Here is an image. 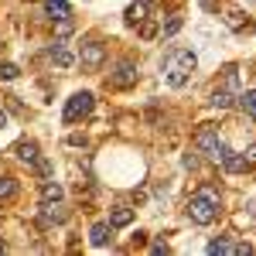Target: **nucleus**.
I'll return each instance as SVG.
<instances>
[{
    "label": "nucleus",
    "mask_w": 256,
    "mask_h": 256,
    "mask_svg": "<svg viewBox=\"0 0 256 256\" xmlns=\"http://www.w3.org/2000/svg\"><path fill=\"white\" fill-rule=\"evenodd\" d=\"M14 154H18V160H24V164H34V160L41 158V154H38V144H34V140H18Z\"/></svg>",
    "instance_id": "obj_10"
},
{
    "label": "nucleus",
    "mask_w": 256,
    "mask_h": 256,
    "mask_svg": "<svg viewBox=\"0 0 256 256\" xmlns=\"http://www.w3.org/2000/svg\"><path fill=\"white\" fill-rule=\"evenodd\" d=\"M110 82H113L116 89H130V86H137V62H134V58H120L116 62V72L110 76Z\"/></svg>",
    "instance_id": "obj_6"
},
{
    "label": "nucleus",
    "mask_w": 256,
    "mask_h": 256,
    "mask_svg": "<svg viewBox=\"0 0 256 256\" xmlns=\"http://www.w3.org/2000/svg\"><path fill=\"white\" fill-rule=\"evenodd\" d=\"M195 68H198V58H195L192 48H171V52L164 55V82H168L171 89L188 86V79H192Z\"/></svg>",
    "instance_id": "obj_1"
},
{
    "label": "nucleus",
    "mask_w": 256,
    "mask_h": 256,
    "mask_svg": "<svg viewBox=\"0 0 256 256\" xmlns=\"http://www.w3.org/2000/svg\"><path fill=\"white\" fill-rule=\"evenodd\" d=\"M110 239H113V226H110V222H96V226L89 229V242H92L96 250H102Z\"/></svg>",
    "instance_id": "obj_8"
},
{
    "label": "nucleus",
    "mask_w": 256,
    "mask_h": 256,
    "mask_svg": "<svg viewBox=\"0 0 256 256\" xmlns=\"http://www.w3.org/2000/svg\"><path fill=\"white\" fill-rule=\"evenodd\" d=\"M246 160H256V144L250 147V150H246Z\"/></svg>",
    "instance_id": "obj_31"
},
{
    "label": "nucleus",
    "mask_w": 256,
    "mask_h": 256,
    "mask_svg": "<svg viewBox=\"0 0 256 256\" xmlns=\"http://www.w3.org/2000/svg\"><path fill=\"white\" fill-rule=\"evenodd\" d=\"M232 92H226V89H216V92H212V106H216V110H229V106H232Z\"/></svg>",
    "instance_id": "obj_18"
},
{
    "label": "nucleus",
    "mask_w": 256,
    "mask_h": 256,
    "mask_svg": "<svg viewBox=\"0 0 256 256\" xmlns=\"http://www.w3.org/2000/svg\"><path fill=\"white\" fill-rule=\"evenodd\" d=\"M34 168H38V174H41V178H48V174H52V164H48V160H41V158L34 160Z\"/></svg>",
    "instance_id": "obj_27"
},
{
    "label": "nucleus",
    "mask_w": 256,
    "mask_h": 256,
    "mask_svg": "<svg viewBox=\"0 0 256 256\" xmlns=\"http://www.w3.org/2000/svg\"><path fill=\"white\" fill-rule=\"evenodd\" d=\"M123 18H126V24H134V28H137L140 20L147 18V0H137V4H130V7L123 10Z\"/></svg>",
    "instance_id": "obj_14"
},
{
    "label": "nucleus",
    "mask_w": 256,
    "mask_h": 256,
    "mask_svg": "<svg viewBox=\"0 0 256 256\" xmlns=\"http://www.w3.org/2000/svg\"><path fill=\"white\" fill-rule=\"evenodd\" d=\"M222 168H226L229 174H242V171L250 168V160H246V154H236V150H229V154L222 158Z\"/></svg>",
    "instance_id": "obj_11"
},
{
    "label": "nucleus",
    "mask_w": 256,
    "mask_h": 256,
    "mask_svg": "<svg viewBox=\"0 0 256 256\" xmlns=\"http://www.w3.org/2000/svg\"><path fill=\"white\" fill-rule=\"evenodd\" d=\"M68 218V208L62 202H41V222L44 226H55V222H65Z\"/></svg>",
    "instance_id": "obj_7"
},
{
    "label": "nucleus",
    "mask_w": 256,
    "mask_h": 256,
    "mask_svg": "<svg viewBox=\"0 0 256 256\" xmlns=\"http://www.w3.org/2000/svg\"><path fill=\"white\" fill-rule=\"evenodd\" d=\"M229 28H232V31H242V28H250V18H246V14H239V10H232V14H229Z\"/></svg>",
    "instance_id": "obj_23"
},
{
    "label": "nucleus",
    "mask_w": 256,
    "mask_h": 256,
    "mask_svg": "<svg viewBox=\"0 0 256 256\" xmlns=\"http://www.w3.org/2000/svg\"><path fill=\"white\" fill-rule=\"evenodd\" d=\"M4 250H7V242H4V239H0V253H4Z\"/></svg>",
    "instance_id": "obj_34"
},
{
    "label": "nucleus",
    "mask_w": 256,
    "mask_h": 256,
    "mask_svg": "<svg viewBox=\"0 0 256 256\" xmlns=\"http://www.w3.org/2000/svg\"><path fill=\"white\" fill-rule=\"evenodd\" d=\"M150 253H158V256H168V253H171V246H168V242H150Z\"/></svg>",
    "instance_id": "obj_26"
},
{
    "label": "nucleus",
    "mask_w": 256,
    "mask_h": 256,
    "mask_svg": "<svg viewBox=\"0 0 256 256\" xmlns=\"http://www.w3.org/2000/svg\"><path fill=\"white\" fill-rule=\"evenodd\" d=\"M250 216L256 218V198H253V202H250Z\"/></svg>",
    "instance_id": "obj_33"
},
{
    "label": "nucleus",
    "mask_w": 256,
    "mask_h": 256,
    "mask_svg": "<svg viewBox=\"0 0 256 256\" xmlns=\"http://www.w3.org/2000/svg\"><path fill=\"white\" fill-rule=\"evenodd\" d=\"M158 34H160V28H158V24H154L150 18L140 20V38H158Z\"/></svg>",
    "instance_id": "obj_22"
},
{
    "label": "nucleus",
    "mask_w": 256,
    "mask_h": 256,
    "mask_svg": "<svg viewBox=\"0 0 256 256\" xmlns=\"http://www.w3.org/2000/svg\"><path fill=\"white\" fill-rule=\"evenodd\" d=\"M134 222V208H126V205H116L113 212H110V226L113 229H126Z\"/></svg>",
    "instance_id": "obj_13"
},
{
    "label": "nucleus",
    "mask_w": 256,
    "mask_h": 256,
    "mask_svg": "<svg viewBox=\"0 0 256 256\" xmlns=\"http://www.w3.org/2000/svg\"><path fill=\"white\" fill-rule=\"evenodd\" d=\"M208 253H232V242L229 239H212L208 242Z\"/></svg>",
    "instance_id": "obj_24"
},
{
    "label": "nucleus",
    "mask_w": 256,
    "mask_h": 256,
    "mask_svg": "<svg viewBox=\"0 0 256 256\" xmlns=\"http://www.w3.org/2000/svg\"><path fill=\"white\" fill-rule=\"evenodd\" d=\"M92 102H96L92 92H76V96L65 102V123H79L82 116H89L92 113Z\"/></svg>",
    "instance_id": "obj_4"
},
{
    "label": "nucleus",
    "mask_w": 256,
    "mask_h": 256,
    "mask_svg": "<svg viewBox=\"0 0 256 256\" xmlns=\"http://www.w3.org/2000/svg\"><path fill=\"white\" fill-rule=\"evenodd\" d=\"M14 192H18V181L14 178H0V202H7V198H14Z\"/></svg>",
    "instance_id": "obj_20"
},
{
    "label": "nucleus",
    "mask_w": 256,
    "mask_h": 256,
    "mask_svg": "<svg viewBox=\"0 0 256 256\" xmlns=\"http://www.w3.org/2000/svg\"><path fill=\"white\" fill-rule=\"evenodd\" d=\"M232 253H236V256H250V253H253V246H250V242H232Z\"/></svg>",
    "instance_id": "obj_25"
},
{
    "label": "nucleus",
    "mask_w": 256,
    "mask_h": 256,
    "mask_svg": "<svg viewBox=\"0 0 256 256\" xmlns=\"http://www.w3.org/2000/svg\"><path fill=\"white\" fill-rule=\"evenodd\" d=\"M4 126H7V113L0 110V130H4Z\"/></svg>",
    "instance_id": "obj_32"
},
{
    "label": "nucleus",
    "mask_w": 256,
    "mask_h": 256,
    "mask_svg": "<svg viewBox=\"0 0 256 256\" xmlns=\"http://www.w3.org/2000/svg\"><path fill=\"white\" fill-rule=\"evenodd\" d=\"M79 62H82V68L96 72L99 65L106 62V44H102V41H86L79 48Z\"/></svg>",
    "instance_id": "obj_5"
},
{
    "label": "nucleus",
    "mask_w": 256,
    "mask_h": 256,
    "mask_svg": "<svg viewBox=\"0 0 256 256\" xmlns=\"http://www.w3.org/2000/svg\"><path fill=\"white\" fill-rule=\"evenodd\" d=\"M184 168H198V158H195V154H184Z\"/></svg>",
    "instance_id": "obj_30"
},
{
    "label": "nucleus",
    "mask_w": 256,
    "mask_h": 256,
    "mask_svg": "<svg viewBox=\"0 0 256 256\" xmlns=\"http://www.w3.org/2000/svg\"><path fill=\"white\" fill-rule=\"evenodd\" d=\"M72 34V20H58V38H68Z\"/></svg>",
    "instance_id": "obj_28"
},
{
    "label": "nucleus",
    "mask_w": 256,
    "mask_h": 256,
    "mask_svg": "<svg viewBox=\"0 0 256 256\" xmlns=\"http://www.w3.org/2000/svg\"><path fill=\"white\" fill-rule=\"evenodd\" d=\"M18 76H20V68L14 65V62H0V79L4 82H14Z\"/></svg>",
    "instance_id": "obj_21"
},
{
    "label": "nucleus",
    "mask_w": 256,
    "mask_h": 256,
    "mask_svg": "<svg viewBox=\"0 0 256 256\" xmlns=\"http://www.w3.org/2000/svg\"><path fill=\"white\" fill-rule=\"evenodd\" d=\"M218 89H226V92L239 96V68H236V65H226V68H222V86H218Z\"/></svg>",
    "instance_id": "obj_12"
},
{
    "label": "nucleus",
    "mask_w": 256,
    "mask_h": 256,
    "mask_svg": "<svg viewBox=\"0 0 256 256\" xmlns=\"http://www.w3.org/2000/svg\"><path fill=\"white\" fill-rule=\"evenodd\" d=\"M198 4H202V10H208V14L218 10V0H198Z\"/></svg>",
    "instance_id": "obj_29"
},
{
    "label": "nucleus",
    "mask_w": 256,
    "mask_h": 256,
    "mask_svg": "<svg viewBox=\"0 0 256 256\" xmlns=\"http://www.w3.org/2000/svg\"><path fill=\"white\" fill-rule=\"evenodd\" d=\"M41 202H62L65 198V192H62V184L58 181H41Z\"/></svg>",
    "instance_id": "obj_15"
},
{
    "label": "nucleus",
    "mask_w": 256,
    "mask_h": 256,
    "mask_svg": "<svg viewBox=\"0 0 256 256\" xmlns=\"http://www.w3.org/2000/svg\"><path fill=\"white\" fill-rule=\"evenodd\" d=\"M195 147L205 154V158H212L216 164H222V158L229 154V147H226V140L218 137L216 126H202V130L195 134Z\"/></svg>",
    "instance_id": "obj_3"
},
{
    "label": "nucleus",
    "mask_w": 256,
    "mask_h": 256,
    "mask_svg": "<svg viewBox=\"0 0 256 256\" xmlns=\"http://www.w3.org/2000/svg\"><path fill=\"white\" fill-rule=\"evenodd\" d=\"M188 216L195 226H212L218 218V192L212 184H202L195 195L188 198Z\"/></svg>",
    "instance_id": "obj_2"
},
{
    "label": "nucleus",
    "mask_w": 256,
    "mask_h": 256,
    "mask_svg": "<svg viewBox=\"0 0 256 256\" xmlns=\"http://www.w3.org/2000/svg\"><path fill=\"white\" fill-rule=\"evenodd\" d=\"M52 62H55L58 68H72V65H76V55H72V52H65V48H62V41H55V48H52Z\"/></svg>",
    "instance_id": "obj_16"
},
{
    "label": "nucleus",
    "mask_w": 256,
    "mask_h": 256,
    "mask_svg": "<svg viewBox=\"0 0 256 256\" xmlns=\"http://www.w3.org/2000/svg\"><path fill=\"white\" fill-rule=\"evenodd\" d=\"M181 28H184V18H181V14H174V18H171L168 24H164V28H160V34H164V38H174Z\"/></svg>",
    "instance_id": "obj_19"
},
{
    "label": "nucleus",
    "mask_w": 256,
    "mask_h": 256,
    "mask_svg": "<svg viewBox=\"0 0 256 256\" xmlns=\"http://www.w3.org/2000/svg\"><path fill=\"white\" fill-rule=\"evenodd\" d=\"M44 14L52 20H72V7H68L65 0H48V4H44Z\"/></svg>",
    "instance_id": "obj_9"
},
{
    "label": "nucleus",
    "mask_w": 256,
    "mask_h": 256,
    "mask_svg": "<svg viewBox=\"0 0 256 256\" xmlns=\"http://www.w3.org/2000/svg\"><path fill=\"white\" fill-rule=\"evenodd\" d=\"M236 99H239V106H242V113L256 120V89H250V92H239Z\"/></svg>",
    "instance_id": "obj_17"
}]
</instances>
